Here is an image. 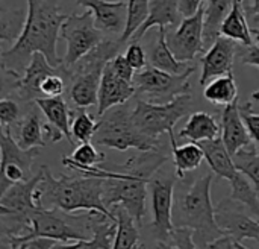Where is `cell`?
Segmentation results:
<instances>
[{
    "instance_id": "1",
    "label": "cell",
    "mask_w": 259,
    "mask_h": 249,
    "mask_svg": "<svg viewBox=\"0 0 259 249\" xmlns=\"http://www.w3.org/2000/svg\"><path fill=\"white\" fill-rule=\"evenodd\" d=\"M67 17L59 0H27L24 29L14 46L0 55L3 73L20 76L36 52L42 53L53 67H61L62 59L58 56L56 44Z\"/></svg>"
},
{
    "instance_id": "2",
    "label": "cell",
    "mask_w": 259,
    "mask_h": 249,
    "mask_svg": "<svg viewBox=\"0 0 259 249\" xmlns=\"http://www.w3.org/2000/svg\"><path fill=\"white\" fill-rule=\"evenodd\" d=\"M167 161L168 157L161 151H140L123 166H103L108 172L103 180L105 205L109 210L123 207L137 224H141L146 211L149 181Z\"/></svg>"
},
{
    "instance_id": "3",
    "label": "cell",
    "mask_w": 259,
    "mask_h": 249,
    "mask_svg": "<svg viewBox=\"0 0 259 249\" xmlns=\"http://www.w3.org/2000/svg\"><path fill=\"white\" fill-rule=\"evenodd\" d=\"M42 169L44 178L35 192V199L39 207L56 208L64 213L99 211L115 221L114 213L103 201V178L87 175L80 178L67 175L53 176L47 166H42Z\"/></svg>"
},
{
    "instance_id": "4",
    "label": "cell",
    "mask_w": 259,
    "mask_h": 249,
    "mask_svg": "<svg viewBox=\"0 0 259 249\" xmlns=\"http://www.w3.org/2000/svg\"><path fill=\"white\" fill-rule=\"evenodd\" d=\"M212 180L214 175L208 173L181 189L175 196L173 224L178 228L193 230L200 248H209L212 242L226 236L215 221V207L211 199Z\"/></svg>"
},
{
    "instance_id": "5",
    "label": "cell",
    "mask_w": 259,
    "mask_h": 249,
    "mask_svg": "<svg viewBox=\"0 0 259 249\" xmlns=\"http://www.w3.org/2000/svg\"><path fill=\"white\" fill-rule=\"evenodd\" d=\"M121 46L120 40H103L73 67L64 68L70 99L77 108L97 105L103 70Z\"/></svg>"
},
{
    "instance_id": "6",
    "label": "cell",
    "mask_w": 259,
    "mask_h": 249,
    "mask_svg": "<svg viewBox=\"0 0 259 249\" xmlns=\"http://www.w3.org/2000/svg\"><path fill=\"white\" fill-rule=\"evenodd\" d=\"M132 106L127 103L114 106L99 117L93 143L115 151L137 149L141 152L161 151V140H153L143 134L132 120Z\"/></svg>"
},
{
    "instance_id": "7",
    "label": "cell",
    "mask_w": 259,
    "mask_h": 249,
    "mask_svg": "<svg viewBox=\"0 0 259 249\" xmlns=\"http://www.w3.org/2000/svg\"><path fill=\"white\" fill-rule=\"evenodd\" d=\"M193 105L191 93L178 96L167 103H150L138 99L132 110V120L143 134L153 140H159L162 134L175 137L176 123L191 111Z\"/></svg>"
},
{
    "instance_id": "8",
    "label": "cell",
    "mask_w": 259,
    "mask_h": 249,
    "mask_svg": "<svg viewBox=\"0 0 259 249\" xmlns=\"http://www.w3.org/2000/svg\"><path fill=\"white\" fill-rule=\"evenodd\" d=\"M61 210L56 208H44L39 207L30 216V230L27 236L21 239H6L3 237V248L9 246V249H17L18 245L24 240L35 239V237H47L56 242H71L80 239H90L88 233H93L90 228L88 213L87 218L79 216L76 224L68 222V216L59 213Z\"/></svg>"
},
{
    "instance_id": "9",
    "label": "cell",
    "mask_w": 259,
    "mask_h": 249,
    "mask_svg": "<svg viewBox=\"0 0 259 249\" xmlns=\"http://www.w3.org/2000/svg\"><path fill=\"white\" fill-rule=\"evenodd\" d=\"M196 72V65L181 75H173L147 65L134 76V85L141 100L150 103H167L182 94L191 93L190 78Z\"/></svg>"
},
{
    "instance_id": "10",
    "label": "cell",
    "mask_w": 259,
    "mask_h": 249,
    "mask_svg": "<svg viewBox=\"0 0 259 249\" xmlns=\"http://www.w3.org/2000/svg\"><path fill=\"white\" fill-rule=\"evenodd\" d=\"M61 38L67 43L62 67L70 68L103 41V32L97 27L91 11L73 12L68 14L61 27Z\"/></svg>"
},
{
    "instance_id": "11",
    "label": "cell",
    "mask_w": 259,
    "mask_h": 249,
    "mask_svg": "<svg viewBox=\"0 0 259 249\" xmlns=\"http://www.w3.org/2000/svg\"><path fill=\"white\" fill-rule=\"evenodd\" d=\"M0 190L6 192L11 186L32 178L30 170L39 148L23 149L12 137L11 128H2L0 132Z\"/></svg>"
},
{
    "instance_id": "12",
    "label": "cell",
    "mask_w": 259,
    "mask_h": 249,
    "mask_svg": "<svg viewBox=\"0 0 259 249\" xmlns=\"http://www.w3.org/2000/svg\"><path fill=\"white\" fill-rule=\"evenodd\" d=\"M175 184L176 176L170 173L156 172L149 181L152 196V231L156 240H164L175 230L173 205H175Z\"/></svg>"
},
{
    "instance_id": "13",
    "label": "cell",
    "mask_w": 259,
    "mask_h": 249,
    "mask_svg": "<svg viewBox=\"0 0 259 249\" xmlns=\"http://www.w3.org/2000/svg\"><path fill=\"white\" fill-rule=\"evenodd\" d=\"M203 17L205 8H202L191 17H185L176 30L167 32V43L175 56L182 62H191L200 53H205L203 43Z\"/></svg>"
},
{
    "instance_id": "14",
    "label": "cell",
    "mask_w": 259,
    "mask_h": 249,
    "mask_svg": "<svg viewBox=\"0 0 259 249\" xmlns=\"http://www.w3.org/2000/svg\"><path fill=\"white\" fill-rule=\"evenodd\" d=\"M234 199H225L215 207V221L222 231L234 242L246 239L256 240L259 243V221L249 218Z\"/></svg>"
},
{
    "instance_id": "15",
    "label": "cell",
    "mask_w": 259,
    "mask_h": 249,
    "mask_svg": "<svg viewBox=\"0 0 259 249\" xmlns=\"http://www.w3.org/2000/svg\"><path fill=\"white\" fill-rule=\"evenodd\" d=\"M238 44L237 41L220 35L217 41L203 53L202 56V75L200 85L205 87L212 79L232 75L234 73V61L237 59Z\"/></svg>"
},
{
    "instance_id": "16",
    "label": "cell",
    "mask_w": 259,
    "mask_h": 249,
    "mask_svg": "<svg viewBox=\"0 0 259 249\" xmlns=\"http://www.w3.org/2000/svg\"><path fill=\"white\" fill-rule=\"evenodd\" d=\"M59 70H61V67H53L42 53L36 52V53H33L29 65L20 76L11 75L14 78V82H11L12 91H15V94L26 103L35 102L36 99L42 97L41 82L49 75H53Z\"/></svg>"
},
{
    "instance_id": "17",
    "label": "cell",
    "mask_w": 259,
    "mask_h": 249,
    "mask_svg": "<svg viewBox=\"0 0 259 249\" xmlns=\"http://www.w3.org/2000/svg\"><path fill=\"white\" fill-rule=\"evenodd\" d=\"M135 94H137V90H135L134 82H129V81H124L123 78H120L114 72L111 62H108L103 70L102 81H100L97 116L100 117L108 110L127 103L129 99H132Z\"/></svg>"
},
{
    "instance_id": "18",
    "label": "cell",
    "mask_w": 259,
    "mask_h": 249,
    "mask_svg": "<svg viewBox=\"0 0 259 249\" xmlns=\"http://www.w3.org/2000/svg\"><path fill=\"white\" fill-rule=\"evenodd\" d=\"M93 12L97 27L106 33H123L127 20V2L124 0H76Z\"/></svg>"
},
{
    "instance_id": "19",
    "label": "cell",
    "mask_w": 259,
    "mask_h": 249,
    "mask_svg": "<svg viewBox=\"0 0 259 249\" xmlns=\"http://www.w3.org/2000/svg\"><path fill=\"white\" fill-rule=\"evenodd\" d=\"M91 237L80 239L74 243H62L56 245L53 249H111L114 243V237L117 233V221L108 218L103 213L91 211L88 213Z\"/></svg>"
},
{
    "instance_id": "20",
    "label": "cell",
    "mask_w": 259,
    "mask_h": 249,
    "mask_svg": "<svg viewBox=\"0 0 259 249\" xmlns=\"http://www.w3.org/2000/svg\"><path fill=\"white\" fill-rule=\"evenodd\" d=\"M222 140L232 157L252 143V137L240 113L238 100L225 106L222 113Z\"/></svg>"
},
{
    "instance_id": "21",
    "label": "cell",
    "mask_w": 259,
    "mask_h": 249,
    "mask_svg": "<svg viewBox=\"0 0 259 249\" xmlns=\"http://www.w3.org/2000/svg\"><path fill=\"white\" fill-rule=\"evenodd\" d=\"M179 2L181 0H150L149 17L131 40L140 41L153 26L170 27V29L178 27L182 23V17H184L179 8Z\"/></svg>"
},
{
    "instance_id": "22",
    "label": "cell",
    "mask_w": 259,
    "mask_h": 249,
    "mask_svg": "<svg viewBox=\"0 0 259 249\" xmlns=\"http://www.w3.org/2000/svg\"><path fill=\"white\" fill-rule=\"evenodd\" d=\"M205 152V160L209 164L214 175L222 180L231 181L238 173V169L234 163V157L229 154L226 145L223 143L222 137L214 140H206L199 143Z\"/></svg>"
},
{
    "instance_id": "23",
    "label": "cell",
    "mask_w": 259,
    "mask_h": 249,
    "mask_svg": "<svg viewBox=\"0 0 259 249\" xmlns=\"http://www.w3.org/2000/svg\"><path fill=\"white\" fill-rule=\"evenodd\" d=\"M149 62L150 65L173 73V75H181L190 70L193 65H188V62L179 61L175 53L171 52L168 43H167V27H158L156 38L150 46L149 52Z\"/></svg>"
},
{
    "instance_id": "24",
    "label": "cell",
    "mask_w": 259,
    "mask_h": 249,
    "mask_svg": "<svg viewBox=\"0 0 259 249\" xmlns=\"http://www.w3.org/2000/svg\"><path fill=\"white\" fill-rule=\"evenodd\" d=\"M234 6V0H205L203 17V43L205 52L222 35V26Z\"/></svg>"
},
{
    "instance_id": "25",
    "label": "cell",
    "mask_w": 259,
    "mask_h": 249,
    "mask_svg": "<svg viewBox=\"0 0 259 249\" xmlns=\"http://www.w3.org/2000/svg\"><path fill=\"white\" fill-rule=\"evenodd\" d=\"M220 134H222V125H219L211 114L205 111H196L188 117L185 126L179 131V138L200 143V141L219 138Z\"/></svg>"
},
{
    "instance_id": "26",
    "label": "cell",
    "mask_w": 259,
    "mask_h": 249,
    "mask_svg": "<svg viewBox=\"0 0 259 249\" xmlns=\"http://www.w3.org/2000/svg\"><path fill=\"white\" fill-rule=\"evenodd\" d=\"M33 103L39 108V111L44 114L47 122L56 129H59L71 145L76 141L71 134L70 108L67 102L62 99V96L61 97H39Z\"/></svg>"
},
{
    "instance_id": "27",
    "label": "cell",
    "mask_w": 259,
    "mask_h": 249,
    "mask_svg": "<svg viewBox=\"0 0 259 249\" xmlns=\"http://www.w3.org/2000/svg\"><path fill=\"white\" fill-rule=\"evenodd\" d=\"M222 35L226 38H231L243 46L253 44L252 27L247 21V17L244 14L243 5L240 0H234V6L222 26Z\"/></svg>"
},
{
    "instance_id": "28",
    "label": "cell",
    "mask_w": 259,
    "mask_h": 249,
    "mask_svg": "<svg viewBox=\"0 0 259 249\" xmlns=\"http://www.w3.org/2000/svg\"><path fill=\"white\" fill-rule=\"evenodd\" d=\"M170 143L173 151L175 172L178 178H184L187 172H193L200 167L202 161L205 160V152L199 143L190 141L187 145L178 146L176 137H170Z\"/></svg>"
},
{
    "instance_id": "29",
    "label": "cell",
    "mask_w": 259,
    "mask_h": 249,
    "mask_svg": "<svg viewBox=\"0 0 259 249\" xmlns=\"http://www.w3.org/2000/svg\"><path fill=\"white\" fill-rule=\"evenodd\" d=\"M20 128L17 132V143L23 149H32V148H46L47 141L44 134V123L41 120V114L30 108L26 117L20 122Z\"/></svg>"
},
{
    "instance_id": "30",
    "label": "cell",
    "mask_w": 259,
    "mask_h": 249,
    "mask_svg": "<svg viewBox=\"0 0 259 249\" xmlns=\"http://www.w3.org/2000/svg\"><path fill=\"white\" fill-rule=\"evenodd\" d=\"M117 221V233L114 237V243L111 249H135L138 246V227L135 219L123 208L114 207L111 210Z\"/></svg>"
},
{
    "instance_id": "31",
    "label": "cell",
    "mask_w": 259,
    "mask_h": 249,
    "mask_svg": "<svg viewBox=\"0 0 259 249\" xmlns=\"http://www.w3.org/2000/svg\"><path fill=\"white\" fill-rule=\"evenodd\" d=\"M203 97L214 105H223V106H228L235 100H238V88L234 73L215 78L209 84H206L203 90Z\"/></svg>"
},
{
    "instance_id": "32",
    "label": "cell",
    "mask_w": 259,
    "mask_h": 249,
    "mask_svg": "<svg viewBox=\"0 0 259 249\" xmlns=\"http://www.w3.org/2000/svg\"><path fill=\"white\" fill-rule=\"evenodd\" d=\"M229 184L232 187L231 199L246 205L259 221V193L256 192L255 186L252 184V181L238 170V173L234 176V180L229 181Z\"/></svg>"
},
{
    "instance_id": "33",
    "label": "cell",
    "mask_w": 259,
    "mask_h": 249,
    "mask_svg": "<svg viewBox=\"0 0 259 249\" xmlns=\"http://www.w3.org/2000/svg\"><path fill=\"white\" fill-rule=\"evenodd\" d=\"M105 160H106V155L97 151L94 143L85 141V143H80L70 157H64L62 164L71 170H76L79 167H96L105 163Z\"/></svg>"
},
{
    "instance_id": "34",
    "label": "cell",
    "mask_w": 259,
    "mask_h": 249,
    "mask_svg": "<svg viewBox=\"0 0 259 249\" xmlns=\"http://www.w3.org/2000/svg\"><path fill=\"white\" fill-rule=\"evenodd\" d=\"M27 12L23 9H5L0 14V38L2 44L17 41L24 29Z\"/></svg>"
},
{
    "instance_id": "35",
    "label": "cell",
    "mask_w": 259,
    "mask_h": 249,
    "mask_svg": "<svg viewBox=\"0 0 259 249\" xmlns=\"http://www.w3.org/2000/svg\"><path fill=\"white\" fill-rule=\"evenodd\" d=\"M150 11V0H127V20L124 32L120 35V43H127L135 32L144 24V21L149 17Z\"/></svg>"
},
{
    "instance_id": "36",
    "label": "cell",
    "mask_w": 259,
    "mask_h": 249,
    "mask_svg": "<svg viewBox=\"0 0 259 249\" xmlns=\"http://www.w3.org/2000/svg\"><path fill=\"white\" fill-rule=\"evenodd\" d=\"M99 120L85 111V108H79L74 113V119L71 122V134L76 141L85 143V141H93V137L97 131Z\"/></svg>"
},
{
    "instance_id": "37",
    "label": "cell",
    "mask_w": 259,
    "mask_h": 249,
    "mask_svg": "<svg viewBox=\"0 0 259 249\" xmlns=\"http://www.w3.org/2000/svg\"><path fill=\"white\" fill-rule=\"evenodd\" d=\"M234 163L237 169L252 181L259 193V151L256 152L247 148L241 149L234 155Z\"/></svg>"
},
{
    "instance_id": "38",
    "label": "cell",
    "mask_w": 259,
    "mask_h": 249,
    "mask_svg": "<svg viewBox=\"0 0 259 249\" xmlns=\"http://www.w3.org/2000/svg\"><path fill=\"white\" fill-rule=\"evenodd\" d=\"M155 249H197V243L194 240V231L190 228H178L168 234L164 240H156Z\"/></svg>"
},
{
    "instance_id": "39",
    "label": "cell",
    "mask_w": 259,
    "mask_h": 249,
    "mask_svg": "<svg viewBox=\"0 0 259 249\" xmlns=\"http://www.w3.org/2000/svg\"><path fill=\"white\" fill-rule=\"evenodd\" d=\"M20 105L9 97H3L0 100V123L2 128H11L12 125L20 122Z\"/></svg>"
},
{
    "instance_id": "40",
    "label": "cell",
    "mask_w": 259,
    "mask_h": 249,
    "mask_svg": "<svg viewBox=\"0 0 259 249\" xmlns=\"http://www.w3.org/2000/svg\"><path fill=\"white\" fill-rule=\"evenodd\" d=\"M240 113H241V117L247 126V131H249L252 140L256 143L259 151V114L252 110V100L240 105Z\"/></svg>"
},
{
    "instance_id": "41",
    "label": "cell",
    "mask_w": 259,
    "mask_h": 249,
    "mask_svg": "<svg viewBox=\"0 0 259 249\" xmlns=\"http://www.w3.org/2000/svg\"><path fill=\"white\" fill-rule=\"evenodd\" d=\"M126 59L131 62V65L135 68V72H140L143 70L144 67H147V56H146V52L143 49V46L140 44V41H132L124 53Z\"/></svg>"
},
{
    "instance_id": "42",
    "label": "cell",
    "mask_w": 259,
    "mask_h": 249,
    "mask_svg": "<svg viewBox=\"0 0 259 249\" xmlns=\"http://www.w3.org/2000/svg\"><path fill=\"white\" fill-rule=\"evenodd\" d=\"M111 65H112V68H114V72L120 76V78H123L124 81H129V82H134V76H135V68L131 65V62L126 59V56L124 55H121V53H117L111 61Z\"/></svg>"
},
{
    "instance_id": "43",
    "label": "cell",
    "mask_w": 259,
    "mask_h": 249,
    "mask_svg": "<svg viewBox=\"0 0 259 249\" xmlns=\"http://www.w3.org/2000/svg\"><path fill=\"white\" fill-rule=\"evenodd\" d=\"M237 59L241 61L246 65H252L259 68V44H250V46H238Z\"/></svg>"
},
{
    "instance_id": "44",
    "label": "cell",
    "mask_w": 259,
    "mask_h": 249,
    "mask_svg": "<svg viewBox=\"0 0 259 249\" xmlns=\"http://www.w3.org/2000/svg\"><path fill=\"white\" fill-rule=\"evenodd\" d=\"M244 14L252 29H259V0H241Z\"/></svg>"
},
{
    "instance_id": "45",
    "label": "cell",
    "mask_w": 259,
    "mask_h": 249,
    "mask_svg": "<svg viewBox=\"0 0 259 249\" xmlns=\"http://www.w3.org/2000/svg\"><path fill=\"white\" fill-rule=\"evenodd\" d=\"M56 246V240L47 237H35L24 240L18 245L17 249H53Z\"/></svg>"
},
{
    "instance_id": "46",
    "label": "cell",
    "mask_w": 259,
    "mask_h": 249,
    "mask_svg": "<svg viewBox=\"0 0 259 249\" xmlns=\"http://www.w3.org/2000/svg\"><path fill=\"white\" fill-rule=\"evenodd\" d=\"M203 0H181L179 2V8H181V12L184 17H191L194 15L200 8H202V3Z\"/></svg>"
},
{
    "instance_id": "47",
    "label": "cell",
    "mask_w": 259,
    "mask_h": 249,
    "mask_svg": "<svg viewBox=\"0 0 259 249\" xmlns=\"http://www.w3.org/2000/svg\"><path fill=\"white\" fill-rule=\"evenodd\" d=\"M208 249H235V245L229 236H225V237H220L215 242H212Z\"/></svg>"
},
{
    "instance_id": "48",
    "label": "cell",
    "mask_w": 259,
    "mask_h": 249,
    "mask_svg": "<svg viewBox=\"0 0 259 249\" xmlns=\"http://www.w3.org/2000/svg\"><path fill=\"white\" fill-rule=\"evenodd\" d=\"M250 99H252V102H259V90L252 93V97Z\"/></svg>"
},
{
    "instance_id": "49",
    "label": "cell",
    "mask_w": 259,
    "mask_h": 249,
    "mask_svg": "<svg viewBox=\"0 0 259 249\" xmlns=\"http://www.w3.org/2000/svg\"><path fill=\"white\" fill-rule=\"evenodd\" d=\"M252 33H253V38L255 41L259 44V29H252Z\"/></svg>"
},
{
    "instance_id": "50",
    "label": "cell",
    "mask_w": 259,
    "mask_h": 249,
    "mask_svg": "<svg viewBox=\"0 0 259 249\" xmlns=\"http://www.w3.org/2000/svg\"><path fill=\"white\" fill-rule=\"evenodd\" d=\"M234 245H235V249H250L244 246V245H241V242H234Z\"/></svg>"
},
{
    "instance_id": "51",
    "label": "cell",
    "mask_w": 259,
    "mask_h": 249,
    "mask_svg": "<svg viewBox=\"0 0 259 249\" xmlns=\"http://www.w3.org/2000/svg\"><path fill=\"white\" fill-rule=\"evenodd\" d=\"M141 249H144V248H143V246H141Z\"/></svg>"
},
{
    "instance_id": "52",
    "label": "cell",
    "mask_w": 259,
    "mask_h": 249,
    "mask_svg": "<svg viewBox=\"0 0 259 249\" xmlns=\"http://www.w3.org/2000/svg\"><path fill=\"white\" fill-rule=\"evenodd\" d=\"M240 2H241V0H240Z\"/></svg>"
}]
</instances>
